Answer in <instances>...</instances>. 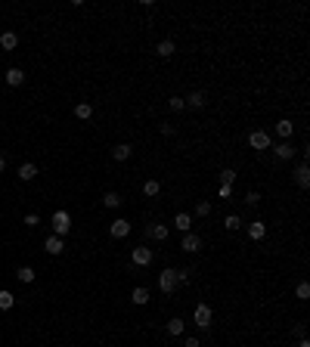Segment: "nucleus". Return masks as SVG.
I'll return each instance as SVG.
<instances>
[{
  "label": "nucleus",
  "instance_id": "1",
  "mask_svg": "<svg viewBox=\"0 0 310 347\" xmlns=\"http://www.w3.org/2000/svg\"><path fill=\"white\" fill-rule=\"evenodd\" d=\"M69 230H72V217H69V211H56L53 214V236H69Z\"/></svg>",
  "mask_w": 310,
  "mask_h": 347
},
{
  "label": "nucleus",
  "instance_id": "2",
  "mask_svg": "<svg viewBox=\"0 0 310 347\" xmlns=\"http://www.w3.org/2000/svg\"><path fill=\"white\" fill-rule=\"evenodd\" d=\"M158 289L164 294H171L177 289V270H162V273H158Z\"/></svg>",
  "mask_w": 310,
  "mask_h": 347
},
{
  "label": "nucleus",
  "instance_id": "3",
  "mask_svg": "<svg viewBox=\"0 0 310 347\" xmlns=\"http://www.w3.org/2000/svg\"><path fill=\"white\" fill-rule=\"evenodd\" d=\"M248 146L251 149H270L273 143H270V133L267 130H251L248 133Z\"/></svg>",
  "mask_w": 310,
  "mask_h": 347
},
{
  "label": "nucleus",
  "instance_id": "4",
  "mask_svg": "<svg viewBox=\"0 0 310 347\" xmlns=\"http://www.w3.org/2000/svg\"><path fill=\"white\" fill-rule=\"evenodd\" d=\"M130 260H133L137 267H149V264H152V248H143V245H140V248H133V251H130Z\"/></svg>",
  "mask_w": 310,
  "mask_h": 347
},
{
  "label": "nucleus",
  "instance_id": "5",
  "mask_svg": "<svg viewBox=\"0 0 310 347\" xmlns=\"http://www.w3.org/2000/svg\"><path fill=\"white\" fill-rule=\"evenodd\" d=\"M109 236H112V239H124V236H130V223L128 220H112V223H109Z\"/></svg>",
  "mask_w": 310,
  "mask_h": 347
},
{
  "label": "nucleus",
  "instance_id": "6",
  "mask_svg": "<svg viewBox=\"0 0 310 347\" xmlns=\"http://www.w3.org/2000/svg\"><path fill=\"white\" fill-rule=\"evenodd\" d=\"M211 316H214L211 307H208V304H199V307H196V316H192V319H196L199 329H208V326H211Z\"/></svg>",
  "mask_w": 310,
  "mask_h": 347
},
{
  "label": "nucleus",
  "instance_id": "7",
  "mask_svg": "<svg viewBox=\"0 0 310 347\" xmlns=\"http://www.w3.org/2000/svg\"><path fill=\"white\" fill-rule=\"evenodd\" d=\"M270 149L276 152V158H279V162H289V158H292V155H295V152H298V149H295V146H292V143H289V140H282V143H279V146H270Z\"/></svg>",
  "mask_w": 310,
  "mask_h": 347
},
{
  "label": "nucleus",
  "instance_id": "8",
  "mask_svg": "<svg viewBox=\"0 0 310 347\" xmlns=\"http://www.w3.org/2000/svg\"><path fill=\"white\" fill-rule=\"evenodd\" d=\"M199 248H202V239H199L196 233H183V251H189V255H196Z\"/></svg>",
  "mask_w": 310,
  "mask_h": 347
},
{
  "label": "nucleus",
  "instance_id": "9",
  "mask_svg": "<svg viewBox=\"0 0 310 347\" xmlns=\"http://www.w3.org/2000/svg\"><path fill=\"white\" fill-rule=\"evenodd\" d=\"M295 183L301 186V189H307V186H310V167L307 164H298L295 167Z\"/></svg>",
  "mask_w": 310,
  "mask_h": 347
},
{
  "label": "nucleus",
  "instance_id": "10",
  "mask_svg": "<svg viewBox=\"0 0 310 347\" xmlns=\"http://www.w3.org/2000/svg\"><path fill=\"white\" fill-rule=\"evenodd\" d=\"M174 226H177L180 233H192V217L186 214V211H180V214L174 217Z\"/></svg>",
  "mask_w": 310,
  "mask_h": 347
},
{
  "label": "nucleus",
  "instance_id": "11",
  "mask_svg": "<svg viewBox=\"0 0 310 347\" xmlns=\"http://www.w3.org/2000/svg\"><path fill=\"white\" fill-rule=\"evenodd\" d=\"M149 239H152V242H164L167 239V223H152V226H149Z\"/></svg>",
  "mask_w": 310,
  "mask_h": 347
},
{
  "label": "nucleus",
  "instance_id": "12",
  "mask_svg": "<svg viewBox=\"0 0 310 347\" xmlns=\"http://www.w3.org/2000/svg\"><path fill=\"white\" fill-rule=\"evenodd\" d=\"M276 133H279L282 140H289L292 133H295V124H292V118H282V121H276Z\"/></svg>",
  "mask_w": 310,
  "mask_h": 347
},
{
  "label": "nucleus",
  "instance_id": "13",
  "mask_svg": "<svg viewBox=\"0 0 310 347\" xmlns=\"http://www.w3.org/2000/svg\"><path fill=\"white\" fill-rule=\"evenodd\" d=\"M183 103H186V109H202L205 103H208V99H205V93H189V96H183Z\"/></svg>",
  "mask_w": 310,
  "mask_h": 347
},
{
  "label": "nucleus",
  "instance_id": "14",
  "mask_svg": "<svg viewBox=\"0 0 310 347\" xmlns=\"http://www.w3.org/2000/svg\"><path fill=\"white\" fill-rule=\"evenodd\" d=\"M248 236H251V239H264V236H267V223H264V220H255V223H248Z\"/></svg>",
  "mask_w": 310,
  "mask_h": 347
},
{
  "label": "nucleus",
  "instance_id": "15",
  "mask_svg": "<svg viewBox=\"0 0 310 347\" xmlns=\"http://www.w3.org/2000/svg\"><path fill=\"white\" fill-rule=\"evenodd\" d=\"M174 50H177V47H174V40H158V44H155V53L162 56V59H171Z\"/></svg>",
  "mask_w": 310,
  "mask_h": 347
},
{
  "label": "nucleus",
  "instance_id": "16",
  "mask_svg": "<svg viewBox=\"0 0 310 347\" xmlns=\"http://www.w3.org/2000/svg\"><path fill=\"white\" fill-rule=\"evenodd\" d=\"M44 248H47V255H62V248H65V245H62L59 236H50V239L44 242Z\"/></svg>",
  "mask_w": 310,
  "mask_h": 347
},
{
  "label": "nucleus",
  "instance_id": "17",
  "mask_svg": "<svg viewBox=\"0 0 310 347\" xmlns=\"http://www.w3.org/2000/svg\"><path fill=\"white\" fill-rule=\"evenodd\" d=\"M130 146H128V143H118V146H115L112 149V158H115V162H128V158H130Z\"/></svg>",
  "mask_w": 310,
  "mask_h": 347
},
{
  "label": "nucleus",
  "instance_id": "18",
  "mask_svg": "<svg viewBox=\"0 0 310 347\" xmlns=\"http://www.w3.org/2000/svg\"><path fill=\"white\" fill-rule=\"evenodd\" d=\"M6 84H10V87H19V84L25 81V72L22 69H10V72H6V78H3Z\"/></svg>",
  "mask_w": 310,
  "mask_h": 347
},
{
  "label": "nucleus",
  "instance_id": "19",
  "mask_svg": "<svg viewBox=\"0 0 310 347\" xmlns=\"http://www.w3.org/2000/svg\"><path fill=\"white\" fill-rule=\"evenodd\" d=\"M35 177H37V167L31 164V162H25V164L19 167V180H25V183H28V180H35Z\"/></svg>",
  "mask_w": 310,
  "mask_h": 347
},
{
  "label": "nucleus",
  "instance_id": "20",
  "mask_svg": "<svg viewBox=\"0 0 310 347\" xmlns=\"http://www.w3.org/2000/svg\"><path fill=\"white\" fill-rule=\"evenodd\" d=\"M0 47H3V50H16V47H19V35H13V31L0 35Z\"/></svg>",
  "mask_w": 310,
  "mask_h": 347
},
{
  "label": "nucleus",
  "instance_id": "21",
  "mask_svg": "<svg viewBox=\"0 0 310 347\" xmlns=\"http://www.w3.org/2000/svg\"><path fill=\"white\" fill-rule=\"evenodd\" d=\"M130 301L140 304V307H143V304H149V289H140V285H137V289L130 292Z\"/></svg>",
  "mask_w": 310,
  "mask_h": 347
},
{
  "label": "nucleus",
  "instance_id": "22",
  "mask_svg": "<svg viewBox=\"0 0 310 347\" xmlns=\"http://www.w3.org/2000/svg\"><path fill=\"white\" fill-rule=\"evenodd\" d=\"M74 115H78L81 121H87V118L93 115V106H90V103H78V106H74Z\"/></svg>",
  "mask_w": 310,
  "mask_h": 347
},
{
  "label": "nucleus",
  "instance_id": "23",
  "mask_svg": "<svg viewBox=\"0 0 310 347\" xmlns=\"http://www.w3.org/2000/svg\"><path fill=\"white\" fill-rule=\"evenodd\" d=\"M121 196H118V192H106V196H103V205L106 208H121Z\"/></svg>",
  "mask_w": 310,
  "mask_h": 347
},
{
  "label": "nucleus",
  "instance_id": "24",
  "mask_svg": "<svg viewBox=\"0 0 310 347\" xmlns=\"http://www.w3.org/2000/svg\"><path fill=\"white\" fill-rule=\"evenodd\" d=\"M143 192H146L149 199H155L158 192H162V183H158V180H146V183H143Z\"/></svg>",
  "mask_w": 310,
  "mask_h": 347
},
{
  "label": "nucleus",
  "instance_id": "25",
  "mask_svg": "<svg viewBox=\"0 0 310 347\" xmlns=\"http://www.w3.org/2000/svg\"><path fill=\"white\" fill-rule=\"evenodd\" d=\"M13 304H16L13 292H0V310H13Z\"/></svg>",
  "mask_w": 310,
  "mask_h": 347
},
{
  "label": "nucleus",
  "instance_id": "26",
  "mask_svg": "<svg viewBox=\"0 0 310 347\" xmlns=\"http://www.w3.org/2000/svg\"><path fill=\"white\" fill-rule=\"evenodd\" d=\"M223 226L236 233V230H242V217H239V214H227V220H223Z\"/></svg>",
  "mask_w": 310,
  "mask_h": 347
},
{
  "label": "nucleus",
  "instance_id": "27",
  "mask_svg": "<svg viewBox=\"0 0 310 347\" xmlns=\"http://www.w3.org/2000/svg\"><path fill=\"white\" fill-rule=\"evenodd\" d=\"M236 183V171H233V167H223L220 171V186H233Z\"/></svg>",
  "mask_w": 310,
  "mask_h": 347
},
{
  "label": "nucleus",
  "instance_id": "28",
  "mask_svg": "<svg viewBox=\"0 0 310 347\" xmlns=\"http://www.w3.org/2000/svg\"><path fill=\"white\" fill-rule=\"evenodd\" d=\"M183 326H186V323H183V319H177V316H174L171 323H167V335H183Z\"/></svg>",
  "mask_w": 310,
  "mask_h": 347
},
{
  "label": "nucleus",
  "instance_id": "29",
  "mask_svg": "<svg viewBox=\"0 0 310 347\" xmlns=\"http://www.w3.org/2000/svg\"><path fill=\"white\" fill-rule=\"evenodd\" d=\"M167 109H171V112H183L186 103H183V96H171V99H167Z\"/></svg>",
  "mask_w": 310,
  "mask_h": 347
},
{
  "label": "nucleus",
  "instance_id": "30",
  "mask_svg": "<svg viewBox=\"0 0 310 347\" xmlns=\"http://www.w3.org/2000/svg\"><path fill=\"white\" fill-rule=\"evenodd\" d=\"M16 276H19L22 282H35V270H31V267H19V273H16Z\"/></svg>",
  "mask_w": 310,
  "mask_h": 347
},
{
  "label": "nucleus",
  "instance_id": "31",
  "mask_svg": "<svg viewBox=\"0 0 310 347\" xmlns=\"http://www.w3.org/2000/svg\"><path fill=\"white\" fill-rule=\"evenodd\" d=\"M295 294H298V301H307V298H310V285H307V282H301L298 289H295Z\"/></svg>",
  "mask_w": 310,
  "mask_h": 347
},
{
  "label": "nucleus",
  "instance_id": "32",
  "mask_svg": "<svg viewBox=\"0 0 310 347\" xmlns=\"http://www.w3.org/2000/svg\"><path fill=\"white\" fill-rule=\"evenodd\" d=\"M196 214H199V217H208V214H211V205H208V201H199V205H196Z\"/></svg>",
  "mask_w": 310,
  "mask_h": 347
},
{
  "label": "nucleus",
  "instance_id": "33",
  "mask_svg": "<svg viewBox=\"0 0 310 347\" xmlns=\"http://www.w3.org/2000/svg\"><path fill=\"white\" fill-rule=\"evenodd\" d=\"M189 270H177V285H189Z\"/></svg>",
  "mask_w": 310,
  "mask_h": 347
},
{
  "label": "nucleus",
  "instance_id": "34",
  "mask_svg": "<svg viewBox=\"0 0 310 347\" xmlns=\"http://www.w3.org/2000/svg\"><path fill=\"white\" fill-rule=\"evenodd\" d=\"M37 223H40L37 214H25V226H37Z\"/></svg>",
  "mask_w": 310,
  "mask_h": 347
},
{
  "label": "nucleus",
  "instance_id": "35",
  "mask_svg": "<svg viewBox=\"0 0 310 347\" xmlns=\"http://www.w3.org/2000/svg\"><path fill=\"white\" fill-rule=\"evenodd\" d=\"M217 196H220V199H230V196H233V186H220V189H217Z\"/></svg>",
  "mask_w": 310,
  "mask_h": 347
},
{
  "label": "nucleus",
  "instance_id": "36",
  "mask_svg": "<svg viewBox=\"0 0 310 347\" xmlns=\"http://www.w3.org/2000/svg\"><path fill=\"white\" fill-rule=\"evenodd\" d=\"M245 201H248V205H257V201H261V196H257V192H255V189H251V192H248V196H245Z\"/></svg>",
  "mask_w": 310,
  "mask_h": 347
},
{
  "label": "nucleus",
  "instance_id": "37",
  "mask_svg": "<svg viewBox=\"0 0 310 347\" xmlns=\"http://www.w3.org/2000/svg\"><path fill=\"white\" fill-rule=\"evenodd\" d=\"M183 347H199V338H186V341H183Z\"/></svg>",
  "mask_w": 310,
  "mask_h": 347
},
{
  "label": "nucleus",
  "instance_id": "38",
  "mask_svg": "<svg viewBox=\"0 0 310 347\" xmlns=\"http://www.w3.org/2000/svg\"><path fill=\"white\" fill-rule=\"evenodd\" d=\"M6 171V155H0V174Z\"/></svg>",
  "mask_w": 310,
  "mask_h": 347
},
{
  "label": "nucleus",
  "instance_id": "39",
  "mask_svg": "<svg viewBox=\"0 0 310 347\" xmlns=\"http://www.w3.org/2000/svg\"><path fill=\"white\" fill-rule=\"evenodd\" d=\"M298 347H310V341H307V338H301V341H298Z\"/></svg>",
  "mask_w": 310,
  "mask_h": 347
}]
</instances>
